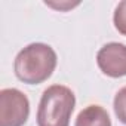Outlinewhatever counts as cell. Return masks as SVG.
<instances>
[{
  "mask_svg": "<svg viewBox=\"0 0 126 126\" xmlns=\"http://www.w3.org/2000/svg\"><path fill=\"white\" fill-rule=\"evenodd\" d=\"M74 105L76 96L70 88L64 85L49 86L39 102L37 126H70Z\"/></svg>",
  "mask_w": 126,
  "mask_h": 126,
  "instance_id": "2",
  "label": "cell"
},
{
  "mask_svg": "<svg viewBox=\"0 0 126 126\" xmlns=\"http://www.w3.org/2000/svg\"><path fill=\"white\" fill-rule=\"evenodd\" d=\"M113 22H114L116 30L122 36H126V0L120 2L116 6L114 15H113Z\"/></svg>",
  "mask_w": 126,
  "mask_h": 126,
  "instance_id": "7",
  "label": "cell"
},
{
  "mask_svg": "<svg viewBox=\"0 0 126 126\" xmlns=\"http://www.w3.org/2000/svg\"><path fill=\"white\" fill-rule=\"evenodd\" d=\"M74 126H111V120L104 107L88 105L79 113Z\"/></svg>",
  "mask_w": 126,
  "mask_h": 126,
  "instance_id": "5",
  "label": "cell"
},
{
  "mask_svg": "<svg viewBox=\"0 0 126 126\" xmlns=\"http://www.w3.org/2000/svg\"><path fill=\"white\" fill-rule=\"evenodd\" d=\"M99 70L113 79L126 76V45L111 42L104 45L96 55Z\"/></svg>",
  "mask_w": 126,
  "mask_h": 126,
  "instance_id": "4",
  "label": "cell"
},
{
  "mask_svg": "<svg viewBox=\"0 0 126 126\" xmlns=\"http://www.w3.org/2000/svg\"><path fill=\"white\" fill-rule=\"evenodd\" d=\"M30 114V101L15 88L0 91V126H24Z\"/></svg>",
  "mask_w": 126,
  "mask_h": 126,
  "instance_id": "3",
  "label": "cell"
},
{
  "mask_svg": "<svg viewBox=\"0 0 126 126\" xmlns=\"http://www.w3.org/2000/svg\"><path fill=\"white\" fill-rule=\"evenodd\" d=\"M56 61V53L49 45L31 43L15 58V76L27 85H40L52 76Z\"/></svg>",
  "mask_w": 126,
  "mask_h": 126,
  "instance_id": "1",
  "label": "cell"
},
{
  "mask_svg": "<svg viewBox=\"0 0 126 126\" xmlns=\"http://www.w3.org/2000/svg\"><path fill=\"white\" fill-rule=\"evenodd\" d=\"M114 113H116V117L123 123L126 125V86H123L114 96Z\"/></svg>",
  "mask_w": 126,
  "mask_h": 126,
  "instance_id": "6",
  "label": "cell"
}]
</instances>
